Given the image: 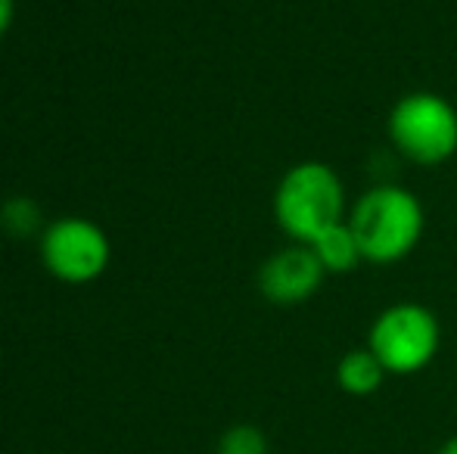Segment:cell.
Instances as JSON below:
<instances>
[{
	"instance_id": "cell-1",
	"label": "cell",
	"mask_w": 457,
	"mask_h": 454,
	"mask_svg": "<svg viewBox=\"0 0 457 454\" xmlns=\"http://www.w3.org/2000/svg\"><path fill=\"white\" fill-rule=\"evenodd\" d=\"M349 225L361 243L364 261L392 265L408 259L427 227L423 202L402 184H377L349 209Z\"/></svg>"
},
{
	"instance_id": "cell-2",
	"label": "cell",
	"mask_w": 457,
	"mask_h": 454,
	"mask_svg": "<svg viewBox=\"0 0 457 454\" xmlns=\"http://www.w3.org/2000/svg\"><path fill=\"white\" fill-rule=\"evenodd\" d=\"M345 219V184L333 165L305 159L287 169L274 190V221L289 240L308 246L314 236Z\"/></svg>"
},
{
	"instance_id": "cell-3",
	"label": "cell",
	"mask_w": 457,
	"mask_h": 454,
	"mask_svg": "<svg viewBox=\"0 0 457 454\" xmlns=\"http://www.w3.org/2000/svg\"><path fill=\"white\" fill-rule=\"evenodd\" d=\"M389 140L417 165H442L457 153V110L442 94L411 91L392 106Z\"/></svg>"
},
{
	"instance_id": "cell-4",
	"label": "cell",
	"mask_w": 457,
	"mask_h": 454,
	"mask_svg": "<svg viewBox=\"0 0 457 454\" xmlns=\"http://www.w3.org/2000/svg\"><path fill=\"white\" fill-rule=\"evenodd\" d=\"M442 343L439 318L420 302H395L370 324L367 349L379 358L386 374L408 376L429 367Z\"/></svg>"
},
{
	"instance_id": "cell-5",
	"label": "cell",
	"mask_w": 457,
	"mask_h": 454,
	"mask_svg": "<svg viewBox=\"0 0 457 454\" xmlns=\"http://www.w3.org/2000/svg\"><path fill=\"white\" fill-rule=\"evenodd\" d=\"M109 236L87 219H56L41 230V261L62 284H94L109 265Z\"/></svg>"
},
{
	"instance_id": "cell-6",
	"label": "cell",
	"mask_w": 457,
	"mask_h": 454,
	"mask_svg": "<svg viewBox=\"0 0 457 454\" xmlns=\"http://www.w3.org/2000/svg\"><path fill=\"white\" fill-rule=\"evenodd\" d=\"M327 271L305 243L277 249L259 268V290L271 305H302L320 290Z\"/></svg>"
},
{
	"instance_id": "cell-7",
	"label": "cell",
	"mask_w": 457,
	"mask_h": 454,
	"mask_svg": "<svg viewBox=\"0 0 457 454\" xmlns=\"http://www.w3.org/2000/svg\"><path fill=\"white\" fill-rule=\"evenodd\" d=\"M308 246H312V252L318 255V261L327 271V277H343V274H352L364 261L361 243H358L349 219L339 221V225H333V227H327L324 234L314 236Z\"/></svg>"
},
{
	"instance_id": "cell-8",
	"label": "cell",
	"mask_w": 457,
	"mask_h": 454,
	"mask_svg": "<svg viewBox=\"0 0 457 454\" xmlns=\"http://www.w3.org/2000/svg\"><path fill=\"white\" fill-rule=\"evenodd\" d=\"M386 367L379 364V358L370 349H352L339 358L337 364V383L345 395H355V399H367L386 383Z\"/></svg>"
},
{
	"instance_id": "cell-9",
	"label": "cell",
	"mask_w": 457,
	"mask_h": 454,
	"mask_svg": "<svg viewBox=\"0 0 457 454\" xmlns=\"http://www.w3.org/2000/svg\"><path fill=\"white\" fill-rule=\"evenodd\" d=\"M0 227L10 236H31L44 227L41 206H37L31 196H10V200L0 206Z\"/></svg>"
},
{
	"instance_id": "cell-10",
	"label": "cell",
	"mask_w": 457,
	"mask_h": 454,
	"mask_svg": "<svg viewBox=\"0 0 457 454\" xmlns=\"http://www.w3.org/2000/svg\"><path fill=\"white\" fill-rule=\"evenodd\" d=\"M218 454H271L268 436L253 424H237L218 439Z\"/></svg>"
},
{
	"instance_id": "cell-11",
	"label": "cell",
	"mask_w": 457,
	"mask_h": 454,
	"mask_svg": "<svg viewBox=\"0 0 457 454\" xmlns=\"http://www.w3.org/2000/svg\"><path fill=\"white\" fill-rule=\"evenodd\" d=\"M12 19H16V0H0V37L10 31Z\"/></svg>"
},
{
	"instance_id": "cell-12",
	"label": "cell",
	"mask_w": 457,
	"mask_h": 454,
	"mask_svg": "<svg viewBox=\"0 0 457 454\" xmlns=\"http://www.w3.org/2000/svg\"><path fill=\"white\" fill-rule=\"evenodd\" d=\"M439 454H457V436H452V439H448V442H445V445H442V449H439Z\"/></svg>"
}]
</instances>
